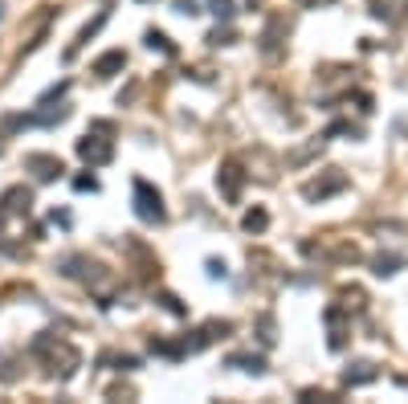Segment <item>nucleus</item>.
Returning a JSON list of instances; mask_svg holds the SVG:
<instances>
[{"label":"nucleus","mask_w":408,"mask_h":404,"mask_svg":"<svg viewBox=\"0 0 408 404\" xmlns=\"http://www.w3.org/2000/svg\"><path fill=\"white\" fill-rule=\"evenodd\" d=\"M396 265H400V258H380L376 262V274H396Z\"/></svg>","instance_id":"nucleus-11"},{"label":"nucleus","mask_w":408,"mask_h":404,"mask_svg":"<svg viewBox=\"0 0 408 404\" xmlns=\"http://www.w3.org/2000/svg\"><path fill=\"white\" fill-rule=\"evenodd\" d=\"M229 363H241V368H245V372H265V363L258 356H233L229 359Z\"/></svg>","instance_id":"nucleus-7"},{"label":"nucleus","mask_w":408,"mask_h":404,"mask_svg":"<svg viewBox=\"0 0 408 404\" xmlns=\"http://www.w3.org/2000/svg\"><path fill=\"white\" fill-rule=\"evenodd\" d=\"M29 167H41L37 176H41V180H53V176L62 172V160H53V155H29Z\"/></svg>","instance_id":"nucleus-4"},{"label":"nucleus","mask_w":408,"mask_h":404,"mask_svg":"<svg viewBox=\"0 0 408 404\" xmlns=\"http://www.w3.org/2000/svg\"><path fill=\"white\" fill-rule=\"evenodd\" d=\"M147 46H151V49H164V53H171L168 37H164V33H155V29H151V33H147Z\"/></svg>","instance_id":"nucleus-8"},{"label":"nucleus","mask_w":408,"mask_h":404,"mask_svg":"<svg viewBox=\"0 0 408 404\" xmlns=\"http://www.w3.org/2000/svg\"><path fill=\"white\" fill-rule=\"evenodd\" d=\"M122 62H127V57H122V49H115V53H106V57H98V62H94V74H98V78H111L115 70H122Z\"/></svg>","instance_id":"nucleus-3"},{"label":"nucleus","mask_w":408,"mask_h":404,"mask_svg":"<svg viewBox=\"0 0 408 404\" xmlns=\"http://www.w3.org/2000/svg\"><path fill=\"white\" fill-rule=\"evenodd\" d=\"M245 229L253 233V229H265V213L258 209V213H245Z\"/></svg>","instance_id":"nucleus-9"},{"label":"nucleus","mask_w":408,"mask_h":404,"mask_svg":"<svg viewBox=\"0 0 408 404\" xmlns=\"http://www.w3.org/2000/svg\"><path fill=\"white\" fill-rule=\"evenodd\" d=\"M73 188H78V192H94L98 184L90 180V176H78V180H73Z\"/></svg>","instance_id":"nucleus-12"},{"label":"nucleus","mask_w":408,"mask_h":404,"mask_svg":"<svg viewBox=\"0 0 408 404\" xmlns=\"http://www.w3.org/2000/svg\"><path fill=\"white\" fill-rule=\"evenodd\" d=\"M213 13H216V17H225V21H229V17H233V0H213Z\"/></svg>","instance_id":"nucleus-10"},{"label":"nucleus","mask_w":408,"mask_h":404,"mask_svg":"<svg viewBox=\"0 0 408 404\" xmlns=\"http://www.w3.org/2000/svg\"><path fill=\"white\" fill-rule=\"evenodd\" d=\"M372 376H376L372 363H356V372H347V384H367Z\"/></svg>","instance_id":"nucleus-6"},{"label":"nucleus","mask_w":408,"mask_h":404,"mask_svg":"<svg viewBox=\"0 0 408 404\" xmlns=\"http://www.w3.org/2000/svg\"><path fill=\"white\" fill-rule=\"evenodd\" d=\"M78 155H82L86 164H106V160H111V143L90 139V135H86V139L78 143Z\"/></svg>","instance_id":"nucleus-2"},{"label":"nucleus","mask_w":408,"mask_h":404,"mask_svg":"<svg viewBox=\"0 0 408 404\" xmlns=\"http://www.w3.org/2000/svg\"><path fill=\"white\" fill-rule=\"evenodd\" d=\"M220 176H225V196H229V200H237V188H241V172H237V167H225Z\"/></svg>","instance_id":"nucleus-5"},{"label":"nucleus","mask_w":408,"mask_h":404,"mask_svg":"<svg viewBox=\"0 0 408 404\" xmlns=\"http://www.w3.org/2000/svg\"><path fill=\"white\" fill-rule=\"evenodd\" d=\"M135 213L147 225H160L164 221V200H160V192L151 188L147 180H135Z\"/></svg>","instance_id":"nucleus-1"}]
</instances>
